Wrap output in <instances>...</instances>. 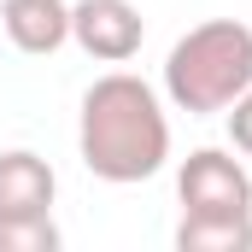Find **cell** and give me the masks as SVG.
I'll list each match as a JSON object with an SVG mask.
<instances>
[{"mask_svg": "<svg viewBox=\"0 0 252 252\" xmlns=\"http://www.w3.org/2000/svg\"><path fill=\"white\" fill-rule=\"evenodd\" d=\"M76 153L112 188L158 176L170 164V112H164L158 88L135 70L94 76L82 94V112H76Z\"/></svg>", "mask_w": 252, "mask_h": 252, "instance_id": "6da1fadb", "label": "cell"}, {"mask_svg": "<svg viewBox=\"0 0 252 252\" xmlns=\"http://www.w3.org/2000/svg\"><path fill=\"white\" fill-rule=\"evenodd\" d=\"M252 88V24L205 18L164 53V100L188 118H217Z\"/></svg>", "mask_w": 252, "mask_h": 252, "instance_id": "7a4b0ae2", "label": "cell"}, {"mask_svg": "<svg viewBox=\"0 0 252 252\" xmlns=\"http://www.w3.org/2000/svg\"><path fill=\"white\" fill-rule=\"evenodd\" d=\"M182 217H252V176L223 147H199L176 170Z\"/></svg>", "mask_w": 252, "mask_h": 252, "instance_id": "3957f363", "label": "cell"}, {"mask_svg": "<svg viewBox=\"0 0 252 252\" xmlns=\"http://www.w3.org/2000/svg\"><path fill=\"white\" fill-rule=\"evenodd\" d=\"M70 41L94 64H129L147 41V18L135 0H70Z\"/></svg>", "mask_w": 252, "mask_h": 252, "instance_id": "277c9868", "label": "cell"}, {"mask_svg": "<svg viewBox=\"0 0 252 252\" xmlns=\"http://www.w3.org/2000/svg\"><path fill=\"white\" fill-rule=\"evenodd\" d=\"M53 193H59V176L41 153H30V147L0 153V223L6 217H53Z\"/></svg>", "mask_w": 252, "mask_h": 252, "instance_id": "5b68a950", "label": "cell"}, {"mask_svg": "<svg viewBox=\"0 0 252 252\" xmlns=\"http://www.w3.org/2000/svg\"><path fill=\"white\" fill-rule=\"evenodd\" d=\"M0 30L18 53L47 59L70 41V0H6L0 6Z\"/></svg>", "mask_w": 252, "mask_h": 252, "instance_id": "8992f818", "label": "cell"}, {"mask_svg": "<svg viewBox=\"0 0 252 252\" xmlns=\"http://www.w3.org/2000/svg\"><path fill=\"white\" fill-rule=\"evenodd\" d=\"M176 247L182 252H252V217H182Z\"/></svg>", "mask_w": 252, "mask_h": 252, "instance_id": "52a82bcc", "label": "cell"}, {"mask_svg": "<svg viewBox=\"0 0 252 252\" xmlns=\"http://www.w3.org/2000/svg\"><path fill=\"white\" fill-rule=\"evenodd\" d=\"M59 223L53 217H6L0 223V252H59Z\"/></svg>", "mask_w": 252, "mask_h": 252, "instance_id": "ba28073f", "label": "cell"}, {"mask_svg": "<svg viewBox=\"0 0 252 252\" xmlns=\"http://www.w3.org/2000/svg\"><path fill=\"white\" fill-rule=\"evenodd\" d=\"M223 118H229V147H235L241 158H252V88L223 112Z\"/></svg>", "mask_w": 252, "mask_h": 252, "instance_id": "9c48e42d", "label": "cell"}, {"mask_svg": "<svg viewBox=\"0 0 252 252\" xmlns=\"http://www.w3.org/2000/svg\"><path fill=\"white\" fill-rule=\"evenodd\" d=\"M0 6H6V0H0Z\"/></svg>", "mask_w": 252, "mask_h": 252, "instance_id": "30bf717a", "label": "cell"}]
</instances>
